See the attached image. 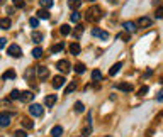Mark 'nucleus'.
I'll list each match as a JSON object with an SVG mask.
<instances>
[{
  "instance_id": "nucleus-42",
  "label": "nucleus",
  "mask_w": 163,
  "mask_h": 137,
  "mask_svg": "<svg viewBox=\"0 0 163 137\" xmlns=\"http://www.w3.org/2000/svg\"><path fill=\"white\" fill-rule=\"evenodd\" d=\"M156 100L158 102H163V90H160V93L156 95Z\"/></svg>"
},
{
  "instance_id": "nucleus-3",
  "label": "nucleus",
  "mask_w": 163,
  "mask_h": 137,
  "mask_svg": "<svg viewBox=\"0 0 163 137\" xmlns=\"http://www.w3.org/2000/svg\"><path fill=\"white\" fill-rule=\"evenodd\" d=\"M36 73H38V78L41 81H46L49 78V70L46 66H38L36 68Z\"/></svg>"
},
{
  "instance_id": "nucleus-37",
  "label": "nucleus",
  "mask_w": 163,
  "mask_h": 137,
  "mask_svg": "<svg viewBox=\"0 0 163 137\" xmlns=\"http://www.w3.org/2000/svg\"><path fill=\"white\" fill-rule=\"evenodd\" d=\"M148 90H150L148 86H141V88L138 90V95H139V96H144V95L148 93Z\"/></svg>"
},
{
  "instance_id": "nucleus-32",
  "label": "nucleus",
  "mask_w": 163,
  "mask_h": 137,
  "mask_svg": "<svg viewBox=\"0 0 163 137\" xmlns=\"http://www.w3.org/2000/svg\"><path fill=\"white\" fill-rule=\"evenodd\" d=\"M63 49H65V42H58V44L53 46V53H60V51H63Z\"/></svg>"
},
{
  "instance_id": "nucleus-28",
  "label": "nucleus",
  "mask_w": 163,
  "mask_h": 137,
  "mask_svg": "<svg viewBox=\"0 0 163 137\" xmlns=\"http://www.w3.org/2000/svg\"><path fill=\"white\" fill-rule=\"evenodd\" d=\"M60 32H61L63 36H68V34H71V27L68 26V24H65V26L60 27Z\"/></svg>"
},
{
  "instance_id": "nucleus-23",
  "label": "nucleus",
  "mask_w": 163,
  "mask_h": 137,
  "mask_svg": "<svg viewBox=\"0 0 163 137\" xmlns=\"http://www.w3.org/2000/svg\"><path fill=\"white\" fill-rule=\"evenodd\" d=\"M10 24H12V22H10L9 17H3V19H0V27H2V29H10Z\"/></svg>"
},
{
  "instance_id": "nucleus-44",
  "label": "nucleus",
  "mask_w": 163,
  "mask_h": 137,
  "mask_svg": "<svg viewBox=\"0 0 163 137\" xmlns=\"http://www.w3.org/2000/svg\"><path fill=\"white\" fill-rule=\"evenodd\" d=\"M3 2H5V0H0V3H3Z\"/></svg>"
},
{
  "instance_id": "nucleus-21",
  "label": "nucleus",
  "mask_w": 163,
  "mask_h": 137,
  "mask_svg": "<svg viewBox=\"0 0 163 137\" xmlns=\"http://www.w3.org/2000/svg\"><path fill=\"white\" fill-rule=\"evenodd\" d=\"M68 7H70L71 10H77L82 7V0H68Z\"/></svg>"
},
{
  "instance_id": "nucleus-29",
  "label": "nucleus",
  "mask_w": 163,
  "mask_h": 137,
  "mask_svg": "<svg viewBox=\"0 0 163 137\" xmlns=\"http://www.w3.org/2000/svg\"><path fill=\"white\" fill-rule=\"evenodd\" d=\"M75 90H77V81H71L70 85L66 86V90H65V93H66V95H68V93H73Z\"/></svg>"
},
{
  "instance_id": "nucleus-36",
  "label": "nucleus",
  "mask_w": 163,
  "mask_h": 137,
  "mask_svg": "<svg viewBox=\"0 0 163 137\" xmlns=\"http://www.w3.org/2000/svg\"><path fill=\"white\" fill-rule=\"evenodd\" d=\"M29 24H31V27H38L39 26V20H38V17H31V19H29Z\"/></svg>"
},
{
  "instance_id": "nucleus-5",
  "label": "nucleus",
  "mask_w": 163,
  "mask_h": 137,
  "mask_svg": "<svg viewBox=\"0 0 163 137\" xmlns=\"http://www.w3.org/2000/svg\"><path fill=\"white\" fill-rule=\"evenodd\" d=\"M7 53H9V56H12V58H20L22 56V51H20V48L17 44H10L9 49H7Z\"/></svg>"
},
{
  "instance_id": "nucleus-19",
  "label": "nucleus",
  "mask_w": 163,
  "mask_h": 137,
  "mask_svg": "<svg viewBox=\"0 0 163 137\" xmlns=\"http://www.w3.org/2000/svg\"><path fill=\"white\" fill-rule=\"evenodd\" d=\"M121 68H122V63H115L114 66H112L111 70H109V75H111V76H115V75H117L119 71H121Z\"/></svg>"
},
{
  "instance_id": "nucleus-40",
  "label": "nucleus",
  "mask_w": 163,
  "mask_h": 137,
  "mask_svg": "<svg viewBox=\"0 0 163 137\" xmlns=\"http://www.w3.org/2000/svg\"><path fill=\"white\" fill-rule=\"evenodd\" d=\"M14 137H27V134L24 131H16L14 132Z\"/></svg>"
},
{
  "instance_id": "nucleus-38",
  "label": "nucleus",
  "mask_w": 163,
  "mask_h": 137,
  "mask_svg": "<svg viewBox=\"0 0 163 137\" xmlns=\"http://www.w3.org/2000/svg\"><path fill=\"white\" fill-rule=\"evenodd\" d=\"M85 110V105H83L82 102H77L75 103V112H83Z\"/></svg>"
},
{
  "instance_id": "nucleus-43",
  "label": "nucleus",
  "mask_w": 163,
  "mask_h": 137,
  "mask_svg": "<svg viewBox=\"0 0 163 137\" xmlns=\"http://www.w3.org/2000/svg\"><path fill=\"white\" fill-rule=\"evenodd\" d=\"M160 83H161V85H163V78H161V80H160Z\"/></svg>"
},
{
  "instance_id": "nucleus-10",
  "label": "nucleus",
  "mask_w": 163,
  "mask_h": 137,
  "mask_svg": "<svg viewBox=\"0 0 163 137\" xmlns=\"http://www.w3.org/2000/svg\"><path fill=\"white\" fill-rule=\"evenodd\" d=\"M133 88H134V86H133L131 83H119V85H117V90H119V92H126V93L133 92Z\"/></svg>"
},
{
  "instance_id": "nucleus-8",
  "label": "nucleus",
  "mask_w": 163,
  "mask_h": 137,
  "mask_svg": "<svg viewBox=\"0 0 163 137\" xmlns=\"http://www.w3.org/2000/svg\"><path fill=\"white\" fill-rule=\"evenodd\" d=\"M92 134V115H87V122H85V129L82 131V135H90Z\"/></svg>"
},
{
  "instance_id": "nucleus-17",
  "label": "nucleus",
  "mask_w": 163,
  "mask_h": 137,
  "mask_svg": "<svg viewBox=\"0 0 163 137\" xmlns=\"http://www.w3.org/2000/svg\"><path fill=\"white\" fill-rule=\"evenodd\" d=\"M70 53L73 56H78L80 54V44H78V42H71L70 44Z\"/></svg>"
},
{
  "instance_id": "nucleus-12",
  "label": "nucleus",
  "mask_w": 163,
  "mask_h": 137,
  "mask_svg": "<svg viewBox=\"0 0 163 137\" xmlns=\"http://www.w3.org/2000/svg\"><path fill=\"white\" fill-rule=\"evenodd\" d=\"M58 102V96L56 95H48L44 98V105L46 107H54V103Z\"/></svg>"
},
{
  "instance_id": "nucleus-24",
  "label": "nucleus",
  "mask_w": 163,
  "mask_h": 137,
  "mask_svg": "<svg viewBox=\"0 0 163 137\" xmlns=\"http://www.w3.org/2000/svg\"><path fill=\"white\" fill-rule=\"evenodd\" d=\"M73 70H75V73L82 75V73H85V70H87V68H85V64H83V63H77V64H75V68H73Z\"/></svg>"
},
{
  "instance_id": "nucleus-27",
  "label": "nucleus",
  "mask_w": 163,
  "mask_h": 137,
  "mask_svg": "<svg viewBox=\"0 0 163 137\" xmlns=\"http://www.w3.org/2000/svg\"><path fill=\"white\" fill-rule=\"evenodd\" d=\"M53 0H39V5L43 7V9H49V7H53Z\"/></svg>"
},
{
  "instance_id": "nucleus-46",
  "label": "nucleus",
  "mask_w": 163,
  "mask_h": 137,
  "mask_svg": "<svg viewBox=\"0 0 163 137\" xmlns=\"http://www.w3.org/2000/svg\"><path fill=\"white\" fill-rule=\"evenodd\" d=\"M0 137H2V135H0Z\"/></svg>"
},
{
  "instance_id": "nucleus-45",
  "label": "nucleus",
  "mask_w": 163,
  "mask_h": 137,
  "mask_svg": "<svg viewBox=\"0 0 163 137\" xmlns=\"http://www.w3.org/2000/svg\"><path fill=\"white\" fill-rule=\"evenodd\" d=\"M88 2H93V0H88Z\"/></svg>"
},
{
  "instance_id": "nucleus-16",
  "label": "nucleus",
  "mask_w": 163,
  "mask_h": 137,
  "mask_svg": "<svg viewBox=\"0 0 163 137\" xmlns=\"http://www.w3.org/2000/svg\"><path fill=\"white\" fill-rule=\"evenodd\" d=\"M122 27H124V31H128V32H136V27H138V24H134V22H124L122 24Z\"/></svg>"
},
{
  "instance_id": "nucleus-2",
  "label": "nucleus",
  "mask_w": 163,
  "mask_h": 137,
  "mask_svg": "<svg viewBox=\"0 0 163 137\" xmlns=\"http://www.w3.org/2000/svg\"><path fill=\"white\" fill-rule=\"evenodd\" d=\"M92 36L95 39H102V41H107V39H109V32L102 31V29H99V27H93L92 29Z\"/></svg>"
},
{
  "instance_id": "nucleus-11",
  "label": "nucleus",
  "mask_w": 163,
  "mask_h": 137,
  "mask_svg": "<svg viewBox=\"0 0 163 137\" xmlns=\"http://www.w3.org/2000/svg\"><path fill=\"white\" fill-rule=\"evenodd\" d=\"M65 81H66V80H65L63 76H54V80H53V88H54V90L61 88V86L65 85Z\"/></svg>"
},
{
  "instance_id": "nucleus-25",
  "label": "nucleus",
  "mask_w": 163,
  "mask_h": 137,
  "mask_svg": "<svg viewBox=\"0 0 163 137\" xmlns=\"http://www.w3.org/2000/svg\"><path fill=\"white\" fill-rule=\"evenodd\" d=\"M20 95H22V92H19V90H12L10 92V100H20Z\"/></svg>"
},
{
  "instance_id": "nucleus-34",
  "label": "nucleus",
  "mask_w": 163,
  "mask_h": 137,
  "mask_svg": "<svg viewBox=\"0 0 163 137\" xmlns=\"http://www.w3.org/2000/svg\"><path fill=\"white\" fill-rule=\"evenodd\" d=\"M117 39L122 42H128L129 41V34H126V32H121V34H117Z\"/></svg>"
},
{
  "instance_id": "nucleus-41",
  "label": "nucleus",
  "mask_w": 163,
  "mask_h": 137,
  "mask_svg": "<svg viewBox=\"0 0 163 137\" xmlns=\"http://www.w3.org/2000/svg\"><path fill=\"white\" fill-rule=\"evenodd\" d=\"M7 46V39H0V49H3Z\"/></svg>"
},
{
  "instance_id": "nucleus-39",
  "label": "nucleus",
  "mask_w": 163,
  "mask_h": 137,
  "mask_svg": "<svg viewBox=\"0 0 163 137\" xmlns=\"http://www.w3.org/2000/svg\"><path fill=\"white\" fill-rule=\"evenodd\" d=\"M155 17H156V19H163V7H158V9H156Z\"/></svg>"
},
{
  "instance_id": "nucleus-4",
  "label": "nucleus",
  "mask_w": 163,
  "mask_h": 137,
  "mask_svg": "<svg viewBox=\"0 0 163 137\" xmlns=\"http://www.w3.org/2000/svg\"><path fill=\"white\" fill-rule=\"evenodd\" d=\"M29 112H31V115H34V117H43L44 109H43L39 103H32V105L29 107Z\"/></svg>"
},
{
  "instance_id": "nucleus-31",
  "label": "nucleus",
  "mask_w": 163,
  "mask_h": 137,
  "mask_svg": "<svg viewBox=\"0 0 163 137\" xmlns=\"http://www.w3.org/2000/svg\"><path fill=\"white\" fill-rule=\"evenodd\" d=\"M80 19H82V14H80V12H73V14L70 15V20H71V22H78Z\"/></svg>"
},
{
  "instance_id": "nucleus-30",
  "label": "nucleus",
  "mask_w": 163,
  "mask_h": 137,
  "mask_svg": "<svg viewBox=\"0 0 163 137\" xmlns=\"http://www.w3.org/2000/svg\"><path fill=\"white\" fill-rule=\"evenodd\" d=\"M92 80L93 81H100V80H102V73H100L99 70H93L92 71Z\"/></svg>"
},
{
  "instance_id": "nucleus-26",
  "label": "nucleus",
  "mask_w": 163,
  "mask_h": 137,
  "mask_svg": "<svg viewBox=\"0 0 163 137\" xmlns=\"http://www.w3.org/2000/svg\"><path fill=\"white\" fill-rule=\"evenodd\" d=\"M32 56H34L36 59H39V58L43 56V48H39V46H36V48L32 49Z\"/></svg>"
},
{
  "instance_id": "nucleus-22",
  "label": "nucleus",
  "mask_w": 163,
  "mask_h": 137,
  "mask_svg": "<svg viewBox=\"0 0 163 137\" xmlns=\"http://www.w3.org/2000/svg\"><path fill=\"white\" fill-rule=\"evenodd\" d=\"M38 19L48 20V19H49V12H48L46 9H39V10H38Z\"/></svg>"
},
{
  "instance_id": "nucleus-20",
  "label": "nucleus",
  "mask_w": 163,
  "mask_h": 137,
  "mask_svg": "<svg viewBox=\"0 0 163 137\" xmlns=\"http://www.w3.org/2000/svg\"><path fill=\"white\" fill-rule=\"evenodd\" d=\"M2 80H16V71L14 70H7L5 73L2 75Z\"/></svg>"
},
{
  "instance_id": "nucleus-1",
  "label": "nucleus",
  "mask_w": 163,
  "mask_h": 137,
  "mask_svg": "<svg viewBox=\"0 0 163 137\" xmlns=\"http://www.w3.org/2000/svg\"><path fill=\"white\" fill-rule=\"evenodd\" d=\"M100 17H102V9L100 7H90L88 10L85 12V19L88 20V22H99Z\"/></svg>"
},
{
  "instance_id": "nucleus-35",
  "label": "nucleus",
  "mask_w": 163,
  "mask_h": 137,
  "mask_svg": "<svg viewBox=\"0 0 163 137\" xmlns=\"http://www.w3.org/2000/svg\"><path fill=\"white\" fill-rule=\"evenodd\" d=\"M22 125H24L26 129H32V127H34V124H32L31 118H24V120H22Z\"/></svg>"
},
{
  "instance_id": "nucleus-13",
  "label": "nucleus",
  "mask_w": 163,
  "mask_h": 137,
  "mask_svg": "<svg viewBox=\"0 0 163 137\" xmlns=\"http://www.w3.org/2000/svg\"><path fill=\"white\" fill-rule=\"evenodd\" d=\"M43 37H44V36H43V32H39V31H34V32L31 34L32 42H36V44H39V42L43 41Z\"/></svg>"
},
{
  "instance_id": "nucleus-18",
  "label": "nucleus",
  "mask_w": 163,
  "mask_h": 137,
  "mask_svg": "<svg viewBox=\"0 0 163 137\" xmlns=\"http://www.w3.org/2000/svg\"><path fill=\"white\" fill-rule=\"evenodd\" d=\"M51 135L53 137H61L63 135V127H61V125H54L51 129Z\"/></svg>"
},
{
  "instance_id": "nucleus-9",
  "label": "nucleus",
  "mask_w": 163,
  "mask_h": 137,
  "mask_svg": "<svg viewBox=\"0 0 163 137\" xmlns=\"http://www.w3.org/2000/svg\"><path fill=\"white\" fill-rule=\"evenodd\" d=\"M10 118H12V115H10L9 112L0 113V127H7V125L10 124Z\"/></svg>"
},
{
  "instance_id": "nucleus-14",
  "label": "nucleus",
  "mask_w": 163,
  "mask_h": 137,
  "mask_svg": "<svg viewBox=\"0 0 163 137\" xmlns=\"http://www.w3.org/2000/svg\"><path fill=\"white\" fill-rule=\"evenodd\" d=\"M20 100H22V102H32V100H34V93L32 92H22V95H20Z\"/></svg>"
},
{
  "instance_id": "nucleus-33",
  "label": "nucleus",
  "mask_w": 163,
  "mask_h": 137,
  "mask_svg": "<svg viewBox=\"0 0 163 137\" xmlns=\"http://www.w3.org/2000/svg\"><path fill=\"white\" fill-rule=\"evenodd\" d=\"M12 3H14V7H17V9H24V7H26V2H24V0H12Z\"/></svg>"
},
{
  "instance_id": "nucleus-6",
  "label": "nucleus",
  "mask_w": 163,
  "mask_h": 137,
  "mask_svg": "<svg viewBox=\"0 0 163 137\" xmlns=\"http://www.w3.org/2000/svg\"><path fill=\"white\" fill-rule=\"evenodd\" d=\"M56 68L61 71V73H68V71L71 70V64L68 63L66 59H60V61L56 63Z\"/></svg>"
},
{
  "instance_id": "nucleus-7",
  "label": "nucleus",
  "mask_w": 163,
  "mask_h": 137,
  "mask_svg": "<svg viewBox=\"0 0 163 137\" xmlns=\"http://www.w3.org/2000/svg\"><path fill=\"white\" fill-rule=\"evenodd\" d=\"M151 26H153V19H150V17H139V19H138V27L146 29V27H151Z\"/></svg>"
},
{
  "instance_id": "nucleus-15",
  "label": "nucleus",
  "mask_w": 163,
  "mask_h": 137,
  "mask_svg": "<svg viewBox=\"0 0 163 137\" xmlns=\"http://www.w3.org/2000/svg\"><path fill=\"white\" fill-rule=\"evenodd\" d=\"M34 73H36V68H29V70L26 71V75H24L26 80H29L32 83V86H34Z\"/></svg>"
}]
</instances>
